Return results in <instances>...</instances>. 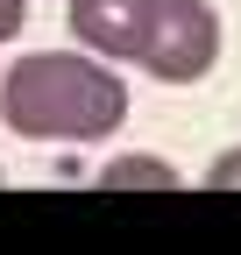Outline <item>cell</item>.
<instances>
[{
	"label": "cell",
	"mask_w": 241,
	"mask_h": 255,
	"mask_svg": "<svg viewBox=\"0 0 241 255\" xmlns=\"http://www.w3.org/2000/svg\"><path fill=\"white\" fill-rule=\"evenodd\" d=\"M206 184H213V191H241V149L213 156V163H206Z\"/></svg>",
	"instance_id": "5b68a950"
},
{
	"label": "cell",
	"mask_w": 241,
	"mask_h": 255,
	"mask_svg": "<svg viewBox=\"0 0 241 255\" xmlns=\"http://www.w3.org/2000/svg\"><path fill=\"white\" fill-rule=\"evenodd\" d=\"M28 28V0H0V43H14Z\"/></svg>",
	"instance_id": "8992f818"
},
{
	"label": "cell",
	"mask_w": 241,
	"mask_h": 255,
	"mask_svg": "<svg viewBox=\"0 0 241 255\" xmlns=\"http://www.w3.org/2000/svg\"><path fill=\"white\" fill-rule=\"evenodd\" d=\"M0 121L28 142H107L128 121V85L93 50H28L0 78Z\"/></svg>",
	"instance_id": "6da1fadb"
},
{
	"label": "cell",
	"mask_w": 241,
	"mask_h": 255,
	"mask_svg": "<svg viewBox=\"0 0 241 255\" xmlns=\"http://www.w3.org/2000/svg\"><path fill=\"white\" fill-rule=\"evenodd\" d=\"M142 71L163 78V85H192L220 64V14L213 0H156V21H149V43H142Z\"/></svg>",
	"instance_id": "7a4b0ae2"
},
{
	"label": "cell",
	"mask_w": 241,
	"mask_h": 255,
	"mask_svg": "<svg viewBox=\"0 0 241 255\" xmlns=\"http://www.w3.org/2000/svg\"><path fill=\"white\" fill-rule=\"evenodd\" d=\"M149 21H156V0H71V36H78V50H93V57H107V64L142 57Z\"/></svg>",
	"instance_id": "3957f363"
},
{
	"label": "cell",
	"mask_w": 241,
	"mask_h": 255,
	"mask_svg": "<svg viewBox=\"0 0 241 255\" xmlns=\"http://www.w3.org/2000/svg\"><path fill=\"white\" fill-rule=\"evenodd\" d=\"M177 163L163 156H107L100 163V191H177Z\"/></svg>",
	"instance_id": "277c9868"
}]
</instances>
